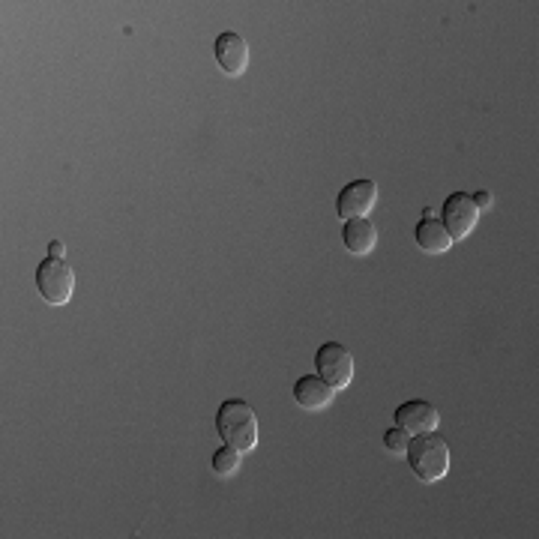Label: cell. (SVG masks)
Here are the masks:
<instances>
[{
  "mask_svg": "<svg viewBox=\"0 0 539 539\" xmlns=\"http://www.w3.org/2000/svg\"><path fill=\"white\" fill-rule=\"evenodd\" d=\"M408 465L414 471V477L426 486L438 483L447 477L450 471V447L438 432H423V435H411V444L405 450Z\"/></svg>",
  "mask_w": 539,
  "mask_h": 539,
  "instance_id": "1",
  "label": "cell"
},
{
  "mask_svg": "<svg viewBox=\"0 0 539 539\" xmlns=\"http://www.w3.org/2000/svg\"><path fill=\"white\" fill-rule=\"evenodd\" d=\"M216 432L225 444L237 447L240 453H249L258 447V417L249 402L243 399H225L216 411Z\"/></svg>",
  "mask_w": 539,
  "mask_h": 539,
  "instance_id": "2",
  "label": "cell"
},
{
  "mask_svg": "<svg viewBox=\"0 0 539 539\" xmlns=\"http://www.w3.org/2000/svg\"><path fill=\"white\" fill-rule=\"evenodd\" d=\"M36 291L48 306H66L75 294V273L72 267L57 258L48 255L39 267H36Z\"/></svg>",
  "mask_w": 539,
  "mask_h": 539,
  "instance_id": "3",
  "label": "cell"
},
{
  "mask_svg": "<svg viewBox=\"0 0 539 539\" xmlns=\"http://www.w3.org/2000/svg\"><path fill=\"white\" fill-rule=\"evenodd\" d=\"M315 372L339 393L354 381V357L342 342H324L315 351Z\"/></svg>",
  "mask_w": 539,
  "mask_h": 539,
  "instance_id": "4",
  "label": "cell"
},
{
  "mask_svg": "<svg viewBox=\"0 0 539 539\" xmlns=\"http://www.w3.org/2000/svg\"><path fill=\"white\" fill-rule=\"evenodd\" d=\"M477 222H480V210H477V204H474V198H471L468 192H453V195L444 201V207H441V225L450 231L453 240L468 237V234L477 228Z\"/></svg>",
  "mask_w": 539,
  "mask_h": 539,
  "instance_id": "5",
  "label": "cell"
},
{
  "mask_svg": "<svg viewBox=\"0 0 539 539\" xmlns=\"http://www.w3.org/2000/svg\"><path fill=\"white\" fill-rule=\"evenodd\" d=\"M213 57L225 75L237 78L249 66V42L237 30H222L213 42Z\"/></svg>",
  "mask_w": 539,
  "mask_h": 539,
  "instance_id": "6",
  "label": "cell"
},
{
  "mask_svg": "<svg viewBox=\"0 0 539 539\" xmlns=\"http://www.w3.org/2000/svg\"><path fill=\"white\" fill-rule=\"evenodd\" d=\"M378 201V183L375 180H351L348 186H342L339 198H336V213L345 219H357V216H369V210Z\"/></svg>",
  "mask_w": 539,
  "mask_h": 539,
  "instance_id": "7",
  "label": "cell"
},
{
  "mask_svg": "<svg viewBox=\"0 0 539 539\" xmlns=\"http://www.w3.org/2000/svg\"><path fill=\"white\" fill-rule=\"evenodd\" d=\"M441 423V414L432 402L426 399H411L405 405L396 408V426H402L408 435H423V432H435Z\"/></svg>",
  "mask_w": 539,
  "mask_h": 539,
  "instance_id": "8",
  "label": "cell"
},
{
  "mask_svg": "<svg viewBox=\"0 0 539 539\" xmlns=\"http://www.w3.org/2000/svg\"><path fill=\"white\" fill-rule=\"evenodd\" d=\"M333 396H336V390H333L318 372H315V375H303V378H297V384H294V399H297V405L306 408V411H324V408H330Z\"/></svg>",
  "mask_w": 539,
  "mask_h": 539,
  "instance_id": "9",
  "label": "cell"
},
{
  "mask_svg": "<svg viewBox=\"0 0 539 539\" xmlns=\"http://www.w3.org/2000/svg\"><path fill=\"white\" fill-rule=\"evenodd\" d=\"M342 243L351 255H369L378 243V228L375 222H369V216H357V219H345L342 225Z\"/></svg>",
  "mask_w": 539,
  "mask_h": 539,
  "instance_id": "10",
  "label": "cell"
},
{
  "mask_svg": "<svg viewBox=\"0 0 539 539\" xmlns=\"http://www.w3.org/2000/svg\"><path fill=\"white\" fill-rule=\"evenodd\" d=\"M414 240H417V246H420L423 252H429V255H441V252H447V249L456 243V240L450 237V231H447L438 219H432V216H426L423 222H417Z\"/></svg>",
  "mask_w": 539,
  "mask_h": 539,
  "instance_id": "11",
  "label": "cell"
},
{
  "mask_svg": "<svg viewBox=\"0 0 539 539\" xmlns=\"http://www.w3.org/2000/svg\"><path fill=\"white\" fill-rule=\"evenodd\" d=\"M210 468H213V474H216V477H222V480L234 477V474L240 471V450H237V447H231V444H222V447L213 453Z\"/></svg>",
  "mask_w": 539,
  "mask_h": 539,
  "instance_id": "12",
  "label": "cell"
},
{
  "mask_svg": "<svg viewBox=\"0 0 539 539\" xmlns=\"http://www.w3.org/2000/svg\"><path fill=\"white\" fill-rule=\"evenodd\" d=\"M408 444H411V435H408L402 426H393V429H387V432H384V447H387L390 453H396V456H405Z\"/></svg>",
  "mask_w": 539,
  "mask_h": 539,
  "instance_id": "13",
  "label": "cell"
},
{
  "mask_svg": "<svg viewBox=\"0 0 539 539\" xmlns=\"http://www.w3.org/2000/svg\"><path fill=\"white\" fill-rule=\"evenodd\" d=\"M471 198H474L477 210H486V207H492V195H489V192H477V195H471Z\"/></svg>",
  "mask_w": 539,
  "mask_h": 539,
  "instance_id": "14",
  "label": "cell"
},
{
  "mask_svg": "<svg viewBox=\"0 0 539 539\" xmlns=\"http://www.w3.org/2000/svg\"><path fill=\"white\" fill-rule=\"evenodd\" d=\"M48 255H57V258H63V243H60V240H54V243L48 246Z\"/></svg>",
  "mask_w": 539,
  "mask_h": 539,
  "instance_id": "15",
  "label": "cell"
}]
</instances>
